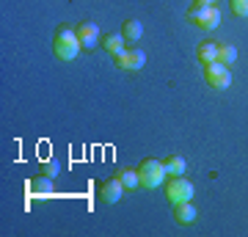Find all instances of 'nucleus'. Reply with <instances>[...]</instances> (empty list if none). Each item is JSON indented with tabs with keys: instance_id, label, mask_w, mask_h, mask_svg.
<instances>
[{
	"instance_id": "1",
	"label": "nucleus",
	"mask_w": 248,
	"mask_h": 237,
	"mask_svg": "<svg viewBox=\"0 0 248 237\" xmlns=\"http://www.w3.org/2000/svg\"><path fill=\"white\" fill-rule=\"evenodd\" d=\"M53 50L61 61H75L80 55V50H83V44H80L78 33L72 28H58L55 31V39H53Z\"/></svg>"
},
{
	"instance_id": "2",
	"label": "nucleus",
	"mask_w": 248,
	"mask_h": 237,
	"mask_svg": "<svg viewBox=\"0 0 248 237\" xmlns=\"http://www.w3.org/2000/svg\"><path fill=\"white\" fill-rule=\"evenodd\" d=\"M185 17L190 25L202 28V31H215V28L221 25V11L215 9V6H190Z\"/></svg>"
},
{
	"instance_id": "3",
	"label": "nucleus",
	"mask_w": 248,
	"mask_h": 237,
	"mask_svg": "<svg viewBox=\"0 0 248 237\" xmlns=\"http://www.w3.org/2000/svg\"><path fill=\"white\" fill-rule=\"evenodd\" d=\"M166 199L171 204L190 202L193 199V182L185 174H169V179H166Z\"/></svg>"
},
{
	"instance_id": "4",
	"label": "nucleus",
	"mask_w": 248,
	"mask_h": 237,
	"mask_svg": "<svg viewBox=\"0 0 248 237\" xmlns=\"http://www.w3.org/2000/svg\"><path fill=\"white\" fill-rule=\"evenodd\" d=\"M138 174H141V185L152 190V188H160V185L166 182L169 171H166V166H163V160L146 158V160H141V166H138Z\"/></svg>"
},
{
	"instance_id": "5",
	"label": "nucleus",
	"mask_w": 248,
	"mask_h": 237,
	"mask_svg": "<svg viewBox=\"0 0 248 237\" xmlns=\"http://www.w3.org/2000/svg\"><path fill=\"white\" fill-rule=\"evenodd\" d=\"M204 80H207V86L210 88H229L232 86V72H229V66L226 63H221V61H213V63H207L204 66Z\"/></svg>"
},
{
	"instance_id": "6",
	"label": "nucleus",
	"mask_w": 248,
	"mask_h": 237,
	"mask_svg": "<svg viewBox=\"0 0 248 237\" xmlns=\"http://www.w3.org/2000/svg\"><path fill=\"white\" fill-rule=\"evenodd\" d=\"M113 63L119 66V69L138 72V69H143V63H146V55H143L141 47H124L119 55H113Z\"/></svg>"
},
{
	"instance_id": "7",
	"label": "nucleus",
	"mask_w": 248,
	"mask_h": 237,
	"mask_svg": "<svg viewBox=\"0 0 248 237\" xmlns=\"http://www.w3.org/2000/svg\"><path fill=\"white\" fill-rule=\"evenodd\" d=\"M75 33H78L80 44H83V50H94L97 44H102V36H99V25H97V22H91V19L80 22V25L75 28Z\"/></svg>"
},
{
	"instance_id": "8",
	"label": "nucleus",
	"mask_w": 248,
	"mask_h": 237,
	"mask_svg": "<svg viewBox=\"0 0 248 237\" xmlns=\"http://www.w3.org/2000/svg\"><path fill=\"white\" fill-rule=\"evenodd\" d=\"M122 193H124V185L119 176H113V179H105V182L99 185V199L105 204H119L122 202Z\"/></svg>"
},
{
	"instance_id": "9",
	"label": "nucleus",
	"mask_w": 248,
	"mask_h": 237,
	"mask_svg": "<svg viewBox=\"0 0 248 237\" xmlns=\"http://www.w3.org/2000/svg\"><path fill=\"white\" fill-rule=\"evenodd\" d=\"M196 207L193 202H179L174 204V221H177L179 226H190V223H196Z\"/></svg>"
},
{
	"instance_id": "10",
	"label": "nucleus",
	"mask_w": 248,
	"mask_h": 237,
	"mask_svg": "<svg viewBox=\"0 0 248 237\" xmlns=\"http://www.w3.org/2000/svg\"><path fill=\"white\" fill-rule=\"evenodd\" d=\"M196 58L202 61V66L218 61V42H202L199 44V50H196Z\"/></svg>"
},
{
	"instance_id": "11",
	"label": "nucleus",
	"mask_w": 248,
	"mask_h": 237,
	"mask_svg": "<svg viewBox=\"0 0 248 237\" xmlns=\"http://www.w3.org/2000/svg\"><path fill=\"white\" fill-rule=\"evenodd\" d=\"M122 36H124V42L135 44V42H138V39L143 36V25L138 22V19H124V25H122Z\"/></svg>"
},
{
	"instance_id": "12",
	"label": "nucleus",
	"mask_w": 248,
	"mask_h": 237,
	"mask_svg": "<svg viewBox=\"0 0 248 237\" xmlns=\"http://www.w3.org/2000/svg\"><path fill=\"white\" fill-rule=\"evenodd\" d=\"M119 179H122L124 190H135L138 185H141V174H138V168H119Z\"/></svg>"
},
{
	"instance_id": "13",
	"label": "nucleus",
	"mask_w": 248,
	"mask_h": 237,
	"mask_svg": "<svg viewBox=\"0 0 248 237\" xmlns=\"http://www.w3.org/2000/svg\"><path fill=\"white\" fill-rule=\"evenodd\" d=\"M102 47H105L110 55H119L127 44H124V36L122 33H105V36H102Z\"/></svg>"
},
{
	"instance_id": "14",
	"label": "nucleus",
	"mask_w": 248,
	"mask_h": 237,
	"mask_svg": "<svg viewBox=\"0 0 248 237\" xmlns=\"http://www.w3.org/2000/svg\"><path fill=\"white\" fill-rule=\"evenodd\" d=\"M31 193L33 196H50L53 193V179L45 176V174H39L33 182H31Z\"/></svg>"
},
{
	"instance_id": "15",
	"label": "nucleus",
	"mask_w": 248,
	"mask_h": 237,
	"mask_svg": "<svg viewBox=\"0 0 248 237\" xmlns=\"http://www.w3.org/2000/svg\"><path fill=\"white\" fill-rule=\"evenodd\" d=\"M218 61L232 66V63L237 61V47L229 44V42H218Z\"/></svg>"
},
{
	"instance_id": "16",
	"label": "nucleus",
	"mask_w": 248,
	"mask_h": 237,
	"mask_svg": "<svg viewBox=\"0 0 248 237\" xmlns=\"http://www.w3.org/2000/svg\"><path fill=\"white\" fill-rule=\"evenodd\" d=\"M163 166H166V171L169 174H185V160L179 158V155H169V158L163 160Z\"/></svg>"
},
{
	"instance_id": "17",
	"label": "nucleus",
	"mask_w": 248,
	"mask_h": 237,
	"mask_svg": "<svg viewBox=\"0 0 248 237\" xmlns=\"http://www.w3.org/2000/svg\"><path fill=\"white\" fill-rule=\"evenodd\" d=\"M229 9H232V14H234V17L246 19L248 17V0H229Z\"/></svg>"
},
{
	"instance_id": "18",
	"label": "nucleus",
	"mask_w": 248,
	"mask_h": 237,
	"mask_svg": "<svg viewBox=\"0 0 248 237\" xmlns=\"http://www.w3.org/2000/svg\"><path fill=\"white\" fill-rule=\"evenodd\" d=\"M58 171H61L58 160H45V163H42V174L50 176V179H53V176H58Z\"/></svg>"
},
{
	"instance_id": "19",
	"label": "nucleus",
	"mask_w": 248,
	"mask_h": 237,
	"mask_svg": "<svg viewBox=\"0 0 248 237\" xmlns=\"http://www.w3.org/2000/svg\"><path fill=\"white\" fill-rule=\"evenodd\" d=\"M193 6H215V0H193Z\"/></svg>"
}]
</instances>
